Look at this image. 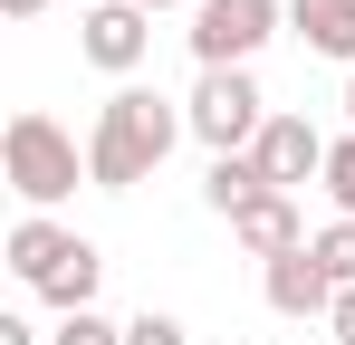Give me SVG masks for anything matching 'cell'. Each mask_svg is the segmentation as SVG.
<instances>
[{"label": "cell", "mask_w": 355, "mask_h": 345, "mask_svg": "<svg viewBox=\"0 0 355 345\" xmlns=\"http://www.w3.org/2000/svg\"><path fill=\"white\" fill-rule=\"evenodd\" d=\"M77 10H106V0H77Z\"/></svg>", "instance_id": "7402d4cb"}, {"label": "cell", "mask_w": 355, "mask_h": 345, "mask_svg": "<svg viewBox=\"0 0 355 345\" xmlns=\"http://www.w3.org/2000/svg\"><path fill=\"white\" fill-rule=\"evenodd\" d=\"M96 278H106V259H96V240H87V249H77V259H67L58 278L39 288V297H49V307H58V317H87V307H96Z\"/></svg>", "instance_id": "7c38bea8"}, {"label": "cell", "mask_w": 355, "mask_h": 345, "mask_svg": "<svg viewBox=\"0 0 355 345\" xmlns=\"http://www.w3.org/2000/svg\"><path fill=\"white\" fill-rule=\"evenodd\" d=\"M135 10H202V0H135Z\"/></svg>", "instance_id": "ffe728a7"}, {"label": "cell", "mask_w": 355, "mask_h": 345, "mask_svg": "<svg viewBox=\"0 0 355 345\" xmlns=\"http://www.w3.org/2000/svg\"><path fill=\"white\" fill-rule=\"evenodd\" d=\"M182 125H192L211 154H250V144H259V125H269V96H259V77H250V67H202V77H192V96H182Z\"/></svg>", "instance_id": "3957f363"}, {"label": "cell", "mask_w": 355, "mask_h": 345, "mask_svg": "<svg viewBox=\"0 0 355 345\" xmlns=\"http://www.w3.org/2000/svg\"><path fill=\"white\" fill-rule=\"evenodd\" d=\"M307 259L327 269L336 288H355V221H327V230H307Z\"/></svg>", "instance_id": "4fadbf2b"}, {"label": "cell", "mask_w": 355, "mask_h": 345, "mask_svg": "<svg viewBox=\"0 0 355 345\" xmlns=\"http://www.w3.org/2000/svg\"><path fill=\"white\" fill-rule=\"evenodd\" d=\"M0 10H10V19H39V10H49V0H0Z\"/></svg>", "instance_id": "d6986e66"}, {"label": "cell", "mask_w": 355, "mask_h": 345, "mask_svg": "<svg viewBox=\"0 0 355 345\" xmlns=\"http://www.w3.org/2000/svg\"><path fill=\"white\" fill-rule=\"evenodd\" d=\"M0 172H10V192H19L29 211H58L67 192H77V172H87V144L67 134L58 115L19 106L10 125H0Z\"/></svg>", "instance_id": "7a4b0ae2"}, {"label": "cell", "mask_w": 355, "mask_h": 345, "mask_svg": "<svg viewBox=\"0 0 355 345\" xmlns=\"http://www.w3.org/2000/svg\"><path fill=\"white\" fill-rule=\"evenodd\" d=\"M0 345H39V326L29 317H0Z\"/></svg>", "instance_id": "ac0fdd59"}, {"label": "cell", "mask_w": 355, "mask_h": 345, "mask_svg": "<svg viewBox=\"0 0 355 345\" xmlns=\"http://www.w3.org/2000/svg\"><path fill=\"white\" fill-rule=\"evenodd\" d=\"M77 48L96 57L106 77H135V67H144V48H154V10H135V0L87 10V19H77Z\"/></svg>", "instance_id": "5b68a950"}, {"label": "cell", "mask_w": 355, "mask_h": 345, "mask_svg": "<svg viewBox=\"0 0 355 345\" xmlns=\"http://www.w3.org/2000/svg\"><path fill=\"white\" fill-rule=\"evenodd\" d=\"M288 29L307 39V57L355 67V0H288Z\"/></svg>", "instance_id": "30bf717a"}, {"label": "cell", "mask_w": 355, "mask_h": 345, "mask_svg": "<svg viewBox=\"0 0 355 345\" xmlns=\"http://www.w3.org/2000/svg\"><path fill=\"white\" fill-rule=\"evenodd\" d=\"M250 163H259L269 192H297L307 172H327V134H317L307 115H269V125H259V144H250Z\"/></svg>", "instance_id": "8992f818"}, {"label": "cell", "mask_w": 355, "mask_h": 345, "mask_svg": "<svg viewBox=\"0 0 355 345\" xmlns=\"http://www.w3.org/2000/svg\"><path fill=\"white\" fill-rule=\"evenodd\" d=\"M125 345H192V336H182V317H154L144 307V317H125Z\"/></svg>", "instance_id": "2e32d148"}, {"label": "cell", "mask_w": 355, "mask_h": 345, "mask_svg": "<svg viewBox=\"0 0 355 345\" xmlns=\"http://www.w3.org/2000/svg\"><path fill=\"white\" fill-rule=\"evenodd\" d=\"M259 192H269V182H259V163H250V154H211V172H202V202H211L221 221H231V211H250Z\"/></svg>", "instance_id": "8fae6325"}, {"label": "cell", "mask_w": 355, "mask_h": 345, "mask_svg": "<svg viewBox=\"0 0 355 345\" xmlns=\"http://www.w3.org/2000/svg\"><path fill=\"white\" fill-rule=\"evenodd\" d=\"M346 125H355V67H346Z\"/></svg>", "instance_id": "44dd1931"}, {"label": "cell", "mask_w": 355, "mask_h": 345, "mask_svg": "<svg viewBox=\"0 0 355 345\" xmlns=\"http://www.w3.org/2000/svg\"><path fill=\"white\" fill-rule=\"evenodd\" d=\"M327 336H336V345H355V288H336V317H327Z\"/></svg>", "instance_id": "e0dca14e"}, {"label": "cell", "mask_w": 355, "mask_h": 345, "mask_svg": "<svg viewBox=\"0 0 355 345\" xmlns=\"http://www.w3.org/2000/svg\"><path fill=\"white\" fill-rule=\"evenodd\" d=\"M231 240L269 269V259H288V249H307V221H297V202L288 192H259L250 211H231Z\"/></svg>", "instance_id": "9c48e42d"}, {"label": "cell", "mask_w": 355, "mask_h": 345, "mask_svg": "<svg viewBox=\"0 0 355 345\" xmlns=\"http://www.w3.org/2000/svg\"><path fill=\"white\" fill-rule=\"evenodd\" d=\"M173 134H192L173 96H154V87H116V96L96 106V134H87V182H96V192H135L144 172L173 154Z\"/></svg>", "instance_id": "6da1fadb"}, {"label": "cell", "mask_w": 355, "mask_h": 345, "mask_svg": "<svg viewBox=\"0 0 355 345\" xmlns=\"http://www.w3.org/2000/svg\"><path fill=\"white\" fill-rule=\"evenodd\" d=\"M317 182H327L336 221H355V134H336V144H327V172H317Z\"/></svg>", "instance_id": "5bb4252c"}, {"label": "cell", "mask_w": 355, "mask_h": 345, "mask_svg": "<svg viewBox=\"0 0 355 345\" xmlns=\"http://www.w3.org/2000/svg\"><path fill=\"white\" fill-rule=\"evenodd\" d=\"M49 345H125V326H106V317L87 307V317H58V336H49Z\"/></svg>", "instance_id": "9a60e30c"}, {"label": "cell", "mask_w": 355, "mask_h": 345, "mask_svg": "<svg viewBox=\"0 0 355 345\" xmlns=\"http://www.w3.org/2000/svg\"><path fill=\"white\" fill-rule=\"evenodd\" d=\"M259 297L279 307V317H336V278L307 259V249H288V259H269L259 269Z\"/></svg>", "instance_id": "ba28073f"}, {"label": "cell", "mask_w": 355, "mask_h": 345, "mask_svg": "<svg viewBox=\"0 0 355 345\" xmlns=\"http://www.w3.org/2000/svg\"><path fill=\"white\" fill-rule=\"evenodd\" d=\"M77 249H87V240H77L67 221H49V211H19V221H10V278H19V288H49L67 259H77Z\"/></svg>", "instance_id": "52a82bcc"}, {"label": "cell", "mask_w": 355, "mask_h": 345, "mask_svg": "<svg viewBox=\"0 0 355 345\" xmlns=\"http://www.w3.org/2000/svg\"><path fill=\"white\" fill-rule=\"evenodd\" d=\"M288 0H202L192 10V57L202 67H250V57L279 39Z\"/></svg>", "instance_id": "277c9868"}]
</instances>
